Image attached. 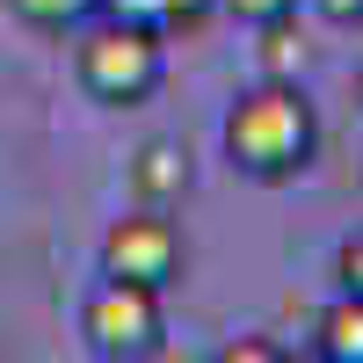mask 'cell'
Wrapping results in <instances>:
<instances>
[{"mask_svg": "<svg viewBox=\"0 0 363 363\" xmlns=\"http://www.w3.org/2000/svg\"><path fill=\"white\" fill-rule=\"evenodd\" d=\"M102 15H124V22H145V29H167V0H102Z\"/></svg>", "mask_w": 363, "mask_h": 363, "instance_id": "cell-10", "label": "cell"}, {"mask_svg": "<svg viewBox=\"0 0 363 363\" xmlns=\"http://www.w3.org/2000/svg\"><path fill=\"white\" fill-rule=\"evenodd\" d=\"M218 138H225V160L247 182H269V189H277V182H298L313 167L320 116L298 95V80H262V87H247V95L225 109Z\"/></svg>", "mask_w": 363, "mask_h": 363, "instance_id": "cell-1", "label": "cell"}, {"mask_svg": "<svg viewBox=\"0 0 363 363\" xmlns=\"http://www.w3.org/2000/svg\"><path fill=\"white\" fill-rule=\"evenodd\" d=\"M73 73L95 102L109 109H131L160 87L167 73V29H145L124 15H102V22H80V44H73Z\"/></svg>", "mask_w": 363, "mask_h": 363, "instance_id": "cell-2", "label": "cell"}, {"mask_svg": "<svg viewBox=\"0 0 363 363\" xmlns=\"http://www.w3.org/2000/svg\"><path fill=\"white\" fill-rule=\"evenodd\" d=\"M306 66H313V44H306V29H298V15L262 22V73L269 80H298Z\"/></svg>", "mask_w": 363, "mask_h": 363, "instance_id": "cell-7", "label": "cell"}, {"mask_svg": "<svg viewBox=\"0 0 363 363\" xmlns=\"http://www.w3.org/2000/svg\"><path fill=\"white\" fill-rule=\"evenodd\" d=\"M313 349L327 356V363H363V298H335V306L320 313V327H313Z\"/></svg>", "mask_w": 363, "mask_h": 363, "instance_id": "cell-6", "label": "cell"}, {"mask_svg": "<svg viewBox=\"0 0 363 363\" xmlns=\"http://www.w3.org/2000/svg\"><path fill=\"white\" fill-rule=\"evenodd\" d=\"M335 277H342V291H349V298H363V240H349V247H342Z\"/></svg>", "mask_w": 363, "mask_h": 363, "instance_id": "cell-11", "label": "cell"}, {"mask_svg": "<svg viewBox=\"0 0 363 363\" xmlns=\"http://www.w3.org/2000/svg\"><path fill=\"white\" fill-rule=\"evenodd\" d=\"M182 269H189L182 225L167 211H153V203H138L131 218H116L102 233V277H124V284H145V291H174Z\"/></svg>", "mask_w": 363, "mask_h": 363, "instance_id": "cell-4", "label": "cell"}, {"mask_svg": "<svg viewBox=\"0 0 363 363\" xmlns=\"http://www.w3.org/2000/svg\"><path fill=\"white\" fill-rule=\"evenodd\" d=\"M80 335H87V349L109 356V363H138V356H153L160 335H167L160 291L124 284V277H102L95 291H87V306H80Z\"/></svg>", "mask_w": 363, "mask_h": 363, "instance_id": "cell-3", "label": "cell"}, {"mask_svg": "<svg viewBox=\"0 0 363 363\" xmlns=\"http://www.w3.org/2000/svg\"><path fill=\"white\" fill-rule=\"evenodd\" d=\"M277 342H225V363H277Z\"/></svg>", "mask_w": 363, "mask_h": 363, "instance_id": "cell-12", "label": "cell"}, {"mask_svg": "<svg viewBox=\"0 0 363 363\" xmlns=\"http://www.w3.org/2000/svg\"><path fill=\"white\" fill-rule=\"evenodd\" d=\"M189 182H196V167H189V145H182V138H145L131 153V196L138 203L174 211L182 196H189Z\"/></svg>", "mask_w": 363, "mask_h": 363, "instance_id": "cell-5", "label": "cell"}, {"mask_svg": "<svg viewBox=\"0 0 363 363\" xmlns=\"http://www.w3.org/2000/svg\"><path fill=\"white\" fill-rule=\"evenodd\" d=\"M218 8H225L233 22L262 29V22H277V15H298V0H218Z\"/></svg>", "mask_w": 363, "mask_h": 363, "instance_id": "cell-9", "label": "cell"}, {"mask_svg": "<svg viewBox=\"0 0 363 363\" xmlns=\"http://www.w3.org/2000/svg\"><path fill=\"white\" fill-rule=\"evenodd\" d=\"M356 95H363V80H356Z\"/></svg>", "mask_w": 363, "mask_h": 363, "instance_id": "cell-15", "label": "cell"}, {"mask_svg": "<svg viewBox=\"0 0 363 363\" xmlns=\"http://www.w3.org/2000/svg\"><path fill=\"white\" fill-rule=\"evenodd\" d=\"M320 15H335V22H356V15H363V0H320Z\"/></svg>", "mask_w": 363, "mask_h": 363, "instance_id": "cell-14", "label": "cell"}, {"mask_svg": "<svg viewBox=\"0 0 363 363\" xmlns=\"http://www.w3.org/2000/svg\"><path fill=\"white\" fill-rule=\"evenodd\" d=\"M211 15V0H167V29H196Z\"/></svg>", "mask_w": 363, "mask_h": 363, "instance_id": "cell-13", "label": "cell"}, {"mask_svg": "<svg viewBox=\"0 0 363 363\" xmlns=\"http://www.w3.org/2000/svg\"><path fill=\"white\" fill-rule=\"evenodd\" d=\"M8 15L29 29H80L102 15V0H8Z\"/></svg>", "mask_w": 363, "mask_h": 363, "instance_id": "cell-8", "label": "cell"}]
</instances>
